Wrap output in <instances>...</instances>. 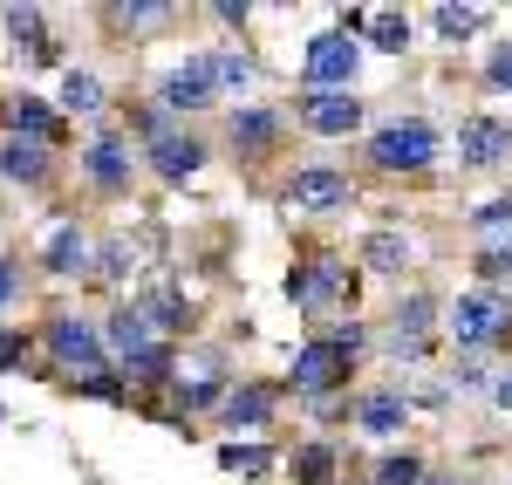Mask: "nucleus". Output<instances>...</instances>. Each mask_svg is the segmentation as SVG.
<instances>
[{
    "label": "nucleus",
    "mask_w": 512,
    "mask_h": 485,
    "mask_svg": "<svg viewBox=\"0 0 512 485\" xmlns=\"http://www.w3.org/2000/svg\"><path fill=\"white\" fill-rule=\"evenodd\" d=\"M444 328H451V342H458V349L506 342V335H512V301H506V294H492V287H478V294H458V308L444 315Z\"/></svg>",
    "instance_id": "1"
},
{
    "label": "nucleus",
    "mask_w": 512,
    "mask_h": 485,
    "mask_svg": "<svg viewBox=\"0 0 512 485\" xmlns=\"http://www.w3.org/2000/svg\"><path fill=\"white\" fill-rule=\"evenodd\" d=\"M369 158L383 164V171H424V164L437 158V130L424 117L410 123H383L376 137H369Z\"/></svg>",
    "instance_id": "2"
},
{
    "label": "nucleus",
    "mask_w": 512,
    "mask_h": 485,
    "mask_svg": "<svg viewBox=\"0 0 512 485\" xmlns=\"http://www.w3.org/2000/svg\"><path fill=\"white\" fill-rule=\"evenodd\" d=\"M48 356H55L62 369H82V376L110 369V349H103V335L82 322V315H48Z\"/></svg>",
    "instance_id": "3"
},
{
    "label": "nucleus",
    "mask_w": 512,
    "mask_h": 485,
    "mask_svg": "<svg viewBox=\"0 0 512 485\" xmlns=\"http://www.w3.org/2000/svg\"><path fill=\"white\" fill-rule=\"evenodd\" d=\"M335 383H349V349H342L335 335H315V342L294 356V390H308V397H328Z\"/></svg>",
    "instance_id": "4"
},
{
    "label": "nucleus",
    "mask_w": 512,
    "mask_h": 485,
    "mask_svg": "<svg viewBox=\"0 0 512 485\" xmlns=\"http://www.w3.org/2000/svg\"><path fill=\"white\" fill-rule=\"evenodd\" d=\"M301 82L308 89H349L355 82V41L335 28V35L308 41V62H301Z\"/></svg>",
    "instance_id": "5"
},
{
    "label": "nucleus",
    "mask_w": 512,
    "mask_h": 485,
    "mask_svg": "<svg viewBox=\"0 0 512 485\" xmlns=\"http://www.w3.org/2000/svg\"><path fill=\"white\" fill-rule=\"evenodd\" d=\"M287 294L301 301V308H335V301H349V274H342V260H301L294 274H287Z\"/></svg>",
    "instance_id": "6"
},
{
    "label": "nucleus",
    "mask_w": 512,
    "mask_h": 485,
    "mask_svg": "<svg viewBox=\"0 0 512 485\" xmlns=\"http://www.w3.org/2000/svg\"><path fill=\"white\" fill-rule=\"evenodd\" d=\"M301 123L315 137H349L355 123H362V96H349V89H308L301 96Z\"/></svg>",
    "instance_id": "7"
},
{
    "label": "nucleus",
    "mask_w": 512,
    "mask_h": 485,
    "mask_svg": "<svg viewBox=\"0 0 512 485\" xmlns=\"http://www.w3.org/2000/svg\"><path fill=\"white\" fill-rule=\"evenodd\" d=\"M212 96H219V82H212V62H205V55L178 62V69L158 82V103H164V110H205Z\"/></svg>",
    "instance_id": "8"
},
{
    "label": "nucleus",
    "mask_w": 512,
    "mask_h": 485,
    "mask_svg": "<svg viewBox=\"0 0 512 485\" xmlns=\"http://www.w3.org/2000/svg\"><path fill=\"white\" fill-rule=\"evenodd\" d=\"M349 178L342 171H321V164H308V171H294L287 178V205H301V212H335V205H349Z\"/></svg>",
    "instance_id": "9"
},
{
    "label": "nucleus",
    "mask_w": 512,
    "mask_h": 485,
    "mask_svg": "<svg viewBox=\"0 0 512 485\" xmlns=\"http://www.w3.org/2000/svg\"><path fill=\"white\" fill-rule=\"evenodd\" d=\"M198 164H205V144H198V137L171 130V123H164L158 137H151V171H158L164 185H185V178H192Z\"/></svg>",
    "instance_id": "10"
},
{
    "label": "nucleus",
    "mask_w": 512,
    "mask_h": 485,
    "mask_svg": "<svg viewBox=\"0 0 512 485\" xmlns=\"http://www.w3.org/2000/svg\"><path fill=\"white\" fill-rule=\"evenodd\" d=\"M458 151H465V164H506L512 158V123L499 117H465V130H458Z\"/></svg>",
    "instance_id": "11"
},
{
    "label": "nucleus",
    "mask_w": 512,
    "mask_h": 485,
    "mask_svg": "<svg viewBox=\"0 0 512 485\" xmlns=\"http://www.w3.org/2000/svg\"><path fill=\"white\" fill-rule=\"evenodd\" d=\"M103 335H110V349L123 356V369H130V363H144V356H158V349H164V342H151V322H144V308H117Z\"/></svg>",
    "instance_id": "12"
},
{
    "label": "nucleus",
    "mask_w": 512,
    "mask_h": 485,
    "mask_svg": "<svg viewBox=\"0 0 512 485\" xmlns=\"http://www.w3.org/2000/svg\"><path fill=\"white\" fill-rule=\"evenodd\" d=\"M226 137H233V151L260 158V151H274V144H280V117L246 103V110H233V117H226Z\"/></svg>",
    "instance_id": "13"
},
{
    "label": "nucleus",
    "mask_w": 512,
    "mask_h": 485,
    "mask_svg": "<svg viewBox=\"0 0 512 485\" xmlns=\"http://www.w3.org/2000/svg\"><path fill=\"white\" fill-rule=\"evenodd\" d=\"M82 171H89V185H103V192H123V185H130V151H123L117 137H96V144L82 151Z\"/></svg>",
    "instance_id": "14"
},
{
    "label": "nucleus",
    "mask_w": 512,
    "mask_h": 485,
    "mask_svg": "<svg viewBox=\"0 0 512 485\" xmlns=\"http://www.w3.org/2000/svg\"><path fill=\"white\" fill-rule=\"evenodd\" d=\"M355 424L369 431V438H396L403 424H410V404H403V390H369L362 410H355Z\"/></svg>",
    "instance_id": "15"
},
{
    "label": "nucleus",
    "mask_w": 512,
    "mask_h": 485,
    "mask_svg": "<svg viewBox=\"0 0 512 485\" xmlns=\"http://www.w3.org/2000/svg\"><path fill=\"white\" fill-rule=\"evenodd\" d=\"M0 171H7L14 185H41V178H48V144L7 130V144H0Z\"/></svg>",
    "instance_id": "16"
},
{
    "label": "nucleus",
    "mask_w": 512,
    "mask_h": 485,
    "mask_svg": "<svg viewBox=\"0 0 512 485\" xmlns=\"http://www.w3.org/2000/svg\"><path fill=\"white\" fill-rule=\"evenodd\" d=\"M431 322H437L431 294H410V301H396V322H390L396 349H403V356H424V335H431Z\"/></svg>",
    "instance_id": "17"
},
{
    "label": "nucleus",
    "mask_w": 512,
    "mask_h": 485,
    "mask_svg": "<svg viewBox=\"0 0 512 485\" xmlns=\"http://www.w3.org/2000/svg\"><path fill=\"white\" fill-rule=\"evenodd\" d=\"M82 260H89L82 226H55V233H48V253H41V267H48V274H82Z\"/></svg>",
    "instance_id": "18"
},
{
    "label": "nucleus",
    "mask_w": 512,
    "mask_h": 485,
    "mask_svg": "<svg viewBox=\"0 0 512 485\" xmlns=\"http://www.w3.org/2000/svg\"><path fill=\"white\" fill-rule=\"evenodd\" d=\"M267 417H274V390H260V383L226 390V424H233V431H253V424H267Z\"/></svg>",
    "instance_id": "19"
},
{
    "label": "nucleus",
    "mask_w": 512,
    "mask_h": 485,
    "mask_svg": "<svg viewBox=\"0 0 512 485\" xmlns=\"http://www.w3.org/2000/svg\"><path fill=\"white\" fill-rule=\"evenodd\" d=\"M7 123H14V137H41V144H55V117H48V103L28 96V89L7 103Z\"/></svg>",
    "instance_id": "20"
},
{
    "label": "nucleus",
    "mask_w": 512,
    "mask_h": 485,
    "mask_svg": "<svg viewBox=\"0 0 512 485\" xmlns=\"http://www.w3.org/2000/svg\"><path fill=\"white\" fill-rule=\"evenodd\" d=\"M0 28H7L14 41H28V55H55V41H48V28H41V7H7Z\"/></svg>",
    "instance_id": "21"
},
{
    "label": "nucleus",
    "mask_w": 512,
    "mask_h": 485,
    "mask_svg": "<svg viewBox=\"0 0 512 485\" xmlns=\"http://www.w3.org/2000/svg\"><path fill=\"white\" fill-rule=\"evenodd\" d=\"M205 62H212V82H219V96H239V89L253 82V62H246L239 48H212Z\"/></svg>",
    "instance_id": "22"
},
{
    "label": "nucleus",
    "mask_w": 512,
    "mask_h": 485,
    "mask_svg": "<svg viewBox=\"0 0 512 485\" xmlns=\"http://www.w3.org/2000/svg\"><path fill=\"white\" fill-rule=\"evenodd\" d=\"M362 260H369L376 274H396V267H410V240H403V233H369V240H362Z\"/></svg>",
    "instance_id": "23"
},
{
    "label": "nucleus",
    "mask_w": 512,
    "mask_h": 485,
    "mask_svg": "<svg viewBox=\"0 0 512 485\" xmlns=\"http://www.w3.org/2000/svg\"><path fill=\"white\" fill-rule=\"evenodd\" d=\"M219 465H226V472H246V479H267L280 458L267 445H239V438H233V445H219Z\"/></svg>",
    "instance_id": "24"
},
{
    "label": "nucleus",
    "mask_w": 512,
    "mask_h": 485,
    "mask_svg": "<svg viewBox=\"0 0 512 485\" xmlns=\"http://www.w3.org/2000/svg\"><path fill=\"white\" fill-rule=\"evenodd\" d=\"M62 110H76V117L103 110V82L89 76V69H69V76H62Z\"/></svg>",
    "instance_id": "25"
},
{
    "label": "nucleus",
    "mask_w": 512,
    "mask_h": 485,
    "mask_svg": "<svg viewBox=\"0 0 512 485\" xmlns=\"http://www.w3.org/2000/svg\"><path fill=\"white\" fill-rule=\"evenodd\" d=\"M294 479H301V485H328V479H335V451H328V445H301V451H294Z\"/></svg>",
    "instance_id": "26"
},
{
    "label": "nucleus",
    "mask_w": 512,
    "mask_h": 485,
    "mask_svg": "<svg viewBox=\"0 0 512 485\" xmlns=\"http://www.w3.org/2000/svg\"><path fill=\"white\" fill-rule=\"evenodd\" d=\"M376 485H424V458H417V451L383 458V465H376Z\"/></svg>",
    "instance_id": "27"
},
{
    "label": "nucleus",
    "mask_w": 512,
    "mask_h": 485,
    "mask_svg": "<svg viewBox=\"0 0 512 485\" xmlns=\"http://www.w3.org/2000/svg\"><path fill=\"white\" fill-rule=\"evenodd\" d=\"M369 41H376L383 55H403V48H410V21H403V14H376V21H369Z\"/></svg>",
    "instance_id": "28"
},
{
    "label": "nucleus",
    "mask_w": 512,
    "mask_h": 485,
    "mask_svg": "<svg viewBox=\"0 0 512 485\" xmlns=\"http://www.w3.org/2000/svg\"><path fill=\"white\" fill-rule=\"evenodd\" d=\"M431 21H437V35H444V41H458V35H478V28H485V14H478V7H437Z\"/></svg>",
    "instance_id": "29"
},
{
    "label": "nucleus",
    "mask_w": 512,
    "mask_h": 485,
    "mask_svg": "<svg viewBox=\"0 0 512 485\" xmlns=\"http://www.w3.org/2000/svg\"><path fill=\"white\" fill-rule=\"evenodd\" d=\"M472 226L478 233H512V199H485L472 212Z\"/></svg>",
    "instance_id": "30"
},
{
    "label": "nucleus",
    "mask_w": 512,
    "mask_h": 485,
    "mask_svg": "<svg viewBox=\"0 0 512 485\" xmlns=\"http://www.w3.org/2000/svg\"><path fill=\"white\" fill-rule=\"evenodd\" d=\"M76 390H82V397H130L117 369H96V376H76Z\"/></svg>",
    "instance_id": "31"
},
{
    "label": "nucleus",
    "mask_w": 512,
    "mask_h": 485,
    "mask_svg": "<svg viewBox=\"0 0 512 485\" xmlns=\"http://www.w3.org/2000/svg\"><path fill=\"white\" fill-rule=\"evenodd\" d=\"M14 301H21V260H14V253H0V315H7Z\"/></svg>",
    "instance_id": "32"
},
{
    "label": "nucleus",
    "mask_w": 512,
    "mask_h": 485,
    "mask_svg": "<svg viewBox=\"0 0 512 485\" xmlns=\"http://www.w3.org/2000/svg\"><path fill=\"white\" fill-rule=\"evenodd\" d=\"M478 274H485V281H506L512 274V246H485V253H478Z\"/></svg>",
    "instance_id": "33"
},
{
    "label": "nucleus",
    "mask_w": 512,
    "mask_h": 485,
    "mask_svg": "<svg viewBox=\"0 0 512 485\" xmlns=\"http://www.w3.org/2000/svg\"><path fill=\"white\" fill-rule=\"evenodd\" d=\"M144 315H151L158 328H185V308H178V294H158V301H151Z\"/></svg>",
    "instance_id": "34"
},
{
    "label": "nucleus",
    "mask_w": 512,
    "mask_h": 485,
    "mask_svg": "<svg viewBox=\"0 0 512 485\" xmlns=\"http://www.w3.org/2000/svg\"><path fill=\"white\" fill-rule=\"evenodd\" d=\"M21 363H28V335L0 328V369H21Z\"/></svg>",
    "instance_id": "35"
},
{
    "label": "nucleus",
    "mask_w": 512,
    "mask_h": 485,
    "mask_svg": "<svg viewBox=\"0 0 512 485\" xmlns=\"http://www.w3.org/2000/svg\"><path fill=\"white\" fill-rule=\"evenodd\" d=\"M492 82L512 89V41H499V55H492Z\"/></svg>",
    "instance_id": "36"
},
{
    "label": "nucleus",
    "mask_w": 512,
    "mask_h": 485,
    "mask_svg": "<svg viewBox=\"0 0 512 485\" xmlns=\"http://www.w3.org/2000/svg\"><path fill=\"white\" fill-rule=\"evenodd\" d=\"M492 397H499V410H512V376H499V383H492Z\"/></svg>",
    "instance_id": "37"
},
{
    "label": "nucleus",
    "mask_w": 512,
    "mask_h": 485,
    "mask_svg": "<svg viewBox=\"0 0 512 485\" xmlns=\"http://www.w3.org/2000/svg\"><path fill=\"white\" fill-rule=\"evenodd\" d=\"M431 485H451V479H431Z\"/></svg>",
    "instance_id": "38"
}]
</instances>
